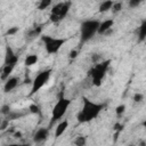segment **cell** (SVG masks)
I'll list each match as a JSON object with an SVG mask.
<instances>
[{"label":"cell","instance_id":"6da1fadb","mask_svg":"<svg viewBox=\"0 0 146 146\" xmlns=\"http://www.w3.org/2000/svg\"><path fill=\"white\" fill-rule=\"evenodd\" d=\"M82 108L76 115V120L79 123H87L96 119L102 110L104 108V104H97L88 99L87 97H82Z\"/></svg>","mask_w":146,"mask_h":146},{"label":"cell","instance_id":"7a4b0ae2","mask_svg":"<svg viewBox=\"0 0 146 146\" xmlns=\"http://www.w3.org/2000/svg\"><path fill=\"white\" fill-rule=\"evenodd\" d=\"M111 60L106 59V60H102L99 63H96L89 71H88V76L91 78L92 84L96 87H99L107 73V70L110 67Z\"/></svg>","mask_w":146,"mask_h":146},{"label":"cell","instance_id":"3957f363","mask_svg":"<svg viewBox=\"0 0 146 146\" xmlns=\"http://www.w3.org/2000/svg\"><path fill=\"white\" fill-rule=\"evenodd\" d=\"M100 22L97 19H87L81 23L80 26V35H81V42L84 43L89 40H91L97 33L99 29Z\"/></svg>","mask_w":146,"mask_h":146},{"label":"cell","instance_id":"277c9868","mask_svg":"<svg viewBox=\"0 0 146 146\" xmlns=\"http://www.w3.org/2000/svg\"><path fill=\"white\" fill-rule=\"evenodd\" d=\"M71 105V100L68 98H65L63 94H60L57 103L55 104V106L52 107V111H51V120H50V125L57 121H59L64 114L66 113L68 106Z\"/></svg>","mask_w":146,"mask_h":146},{"label":"cell","instance_id":"5b68a950","mask_svg":"<svg viewBox=\"0 0 146 146\" xmlns=\"http://www.w3.org/2000/svg\"><path fill=\"white\" fill-rule=\"evenodd\" d=\"M42 41L44 43L46 51L48 54L52 55V54H57L59 51V49L62 48V46H64V43L66 42V39L54 38L51 35H43L42 36Z\"/></svg>","mask_w":146,"mask_h":146},{"label":"cell","instance_id":"8992f818","mask_svg":"<svg viewBox=\"0 0 146 146\" xmlns=\"http://www.w3.org/2000/svg\"><path fill=\"white\" fill-rule=\"evenodd\" d=\"M51 68H48V70H44V71H41L39 74H36V76L33 79L32 81V88H31V92L30 95H34L36 94L50 79V75H51Z\"/></svg>","mask_w":146,"mask_h":146},{"label":"cell","instance_id":"52a82bcc","mask_svg":"<svg viewBox=\"0 0 146 146\" xmlns=\"http://www.w3.org/2000/svg\"><path fill=\"white\" fill-rule=\"evenodd\" d=\"M18 62V56L14 52V50L8 46L6 48V55H5V60H3V65H14L16 66Z\"/></svg>","mask_w":146,"mask_h":146},{"label":"cell","instance_id":"ba28073f","mask_svg":"<svg viewBox=\"0 0 146 146\" xmlns=\"http://www.w3.org/2000/svg\"><path fill=\"white\" fill-rule=\"evenodd\" d=\"M49 137V128H40L36 130V132L33 136L34 143H42L47 140Z\"/></svg>","mask_w":146,"mask_h":146},{"label":"cell","instance_id":"9c48e42d","mask_svg":"<svg viewBox=\"0 0 146 146\" xmlns=\"http://www.w3.org/2000/svg\"><path fill=\"white\" fill-rule=\"evenodd\" d=\"M18 84V79L16 76H13V78H8L6 81H5V84H3V91L5 92H10L13 91Z\"/></svg>","mask_w":146,"mask_h":146},{"label":"cell","instance_id":"30bf717a","mask_svg":"<svg viewBox=\"0 0 146 146\" xmlns=\"http://www.w3.org/2000/svg\"><path fill=\"white\" fill-rule=\"evenodd\" d=\"M113 24H114V21L112 18L102 22L99 25V29H98V34H105L107 31H110L113 27Z\"/></svg>","mask_w":146,"mask_h":146},{"label":"cell","instance_id":"8fae6325","mask_svg":"<svg viewBox=\"0 0 146 146\" xmlns=\"http://www.w3.org/2000/svg\"><path fill=\"white\" fill-rule=\"evenodd\" d=\"M67 128H68V121H67V120L60 121V122L57 124V127L55 128V137H56V138L60 137V136L66 131Z\"/></svg>","mask_w":146,"mask_h":146},{"label":"cell","instance_id":"7c38bea8","mask_svg":"<svg viewBox=\"0 0 146 146\" xmlns=\"http://www.w3.org/2000/svg\"><path fill=\"white\" fill-rule=\"evenodd\" d=\"M146 40V19H143L138 27V41L143 42Z\"/></svg>","mask_w":146,"mask_h":146},{"label":"cell","instance_id":"4fadbf2b","mask_svg":"<svg viewBox=\"0 0 146 146\" xmlns=\"http://www.w3.org/2000/svg\"><path fill=\"white\" fill-rule=\"evenodd\" d=\"M14 67H15L14 65H2V67H1V80L2 81H6L9 78Z\"/></svg>","mask_w":146,"mask_h":146},{"label":"cell","instance_id":"5bb4252c","mask_svg":"<svg viewBox=\"0 0 146 146\" xmlns=\"http://www.w3.org/2000/svg\"><path fill=\"white\" fill-rule=\"evenodd\" d=\"M113 5H114V1H113V0H104V1L99 5L98 11H99V13H106V11H108V10L112 9Z\"/></svg>","mask_w":146,"mask_h":146},{"label":"cell","instance_id":"9a60e30c","mask_svg":"<svg viewBox=\"0 0 146 146\" xmlns=\"http://www.w3.org/2000/svg\"><path fill=\"white\" fill-rule=\"evenodd\" d=\"M70 8H71V2L70 1H66V2H63V6H62V9H60V11H59V18H60V21L63 19V18H65L66 17V15L68 14V10H70Z\"/></svg>","mask_w":146,"mask_h":146},{"label":"cell","instance_id":"2e32d148","mask_svg":"<svg viewBox=\"0 0 146 146\" xmlns=\"http://www.w3.org/2000/svg\"><path fill=\"white\" fill-rule=\"evenodd\" d=\"M38 56L36 55H34V54H30V55H27L26 57H25V60H24V64H25V66H32V65H34V64H36L38 63Z\"/></svg>","mask_w":146,"mask_h":146},{"label":"cell","instance_id":"e0dca14e","mask_svg":"<svg viewBox=\"0 0 146 146\" xmlns=\"http://www.w3.org/2000/svg\"><path fill=\"white\" fill-rule=\"evenodd\" d=\"M41 31H42V27H40V26H39V27H34V29L30 30V31L26 33V36H27V39H34L35 36L40 35Z\"/></svg>","mask_w":146,"mask_h":146},{"label":"cell","instance_id":"ac0fdd59","mask_svg":"<svg viewBox=\"0 0 146 146\" xmlns=\"http://www.w3.org/2000/svg\"><path fill=\"white\" fill-rule=\"evenodd\" d=\"M51 3H52V0H40V2H39V5H38V9H39V10H44V9H47Z\"/></svg>","mask_w":146,"mask_h":146},{"label":"cell","instance_id":"d6986e66","mask_svg":"<svg viewBox=\"0 0 146 146\" xmlns=\"http://www.w3.org/2000/svg\"><path fill=\"white\" fill-rule=\"evenodd\" d=\"M62 6H63V2H59V3H57V5H55L54 7H52V9H51V14L52 15H59V11H60V9H62ZM59 17V16H58ZM60 19V18H59Z\"/></svg>","mask_w":146,"mask_h":146},{"label":"cell","instance_id":"ffe728a7","mask_svg":"<svg viewBox=\"0 0 146 146\" xmlns=\"http://www.w3.org/2000/svg\"><path fill=\"white\" fill-rule=\"evenodd\" d=\"M73 143L75 145H78V146H83V145H86V137H82V136L76 137V139Z\"/></svg>","mask_w":146,"mask_h":146},{"label":"cell","instance_id":"44dd1931","mask_svg":"<svg viewBox=\"0 0 146 146\" xmlns=\"http://www.w3.org/2000/svg\"><path fill=\"white\" fill-rule=\"evenodd\" d=\"M141 1L143 0H129L128 1V5H129L130 8H137L141 3Z\"/></svg>","mask_w":146,"mask_h":146},{"label":"cell","instance_id":"7402d4cb","mask_svg":"<svg viewBox=\"0 0 146 146\" xmlns=\"http://www.w3.org/2000/svg\"><path fill=\"white\" fill-rule=\"evenodd\" d=\"M29 110H30L31 113H34V114L40 113V107H39L38 105H35V104H31V105L29 106Z\"/></svg>","mask_w":146,"mask_h":146},{"label":"cell","instance_id":"603a6c76","mask_svg":"<svg viewBox=\"0 0 146 146\" xmlns=\"http://www.w3.org/2000/svg\"><path fill=\"white\" fill-rule=\"evenodd\" d=\"M18 31H19V27L13 26V27H9V29H8V31L6 32V34H7V35H14V34H16Z\"/></svg>","mask_w":146,"mask_h":146},{"label":"cell","instance_id":"cb8c5ba5","mask_svg":"<svg viewBox=\"0 0 146 146\" xmlns=\"http://www.w3.org/2000/svg\"><path fill=\"white\" fill-rule=\"evenodd\" d=\"M124 111H125V106L124 105H119V106H116L115 107V113H116V115H122L123 113H124Z\"/></svg>","mask_w":146,"mask_h":146},{"label":"cell","instance_id":"d4e9b609","mask_svg":"<svg viewBox=\"0 0 146 146\" xmlns=\"http://www.w3.org/2000/svg\"><path fill=\"white\" fill-rule=\"evenodd\" d=\"M0 112H1L2 115H8V114L10 113V107H9V105H2Z\"/></svg>","mask_w":146,"mask_h":146},{"label":"cell","instance_id":"484cf974","mask_svg":"<svg viewBox=\"0 0 146 146\" xmlns=\"http://www.w3.org/2000/svg\"><path fill=\"white\" fill-rule=\"evenodd\" d=\"M112 9H113V11H114V13L120 11V10L122 9V2H114V5H113Z\"/></svg>","mask_w":146,"mask_h":146},{"label":"cell","instance_id":"4316f807","mask_svg":"<svg viewBox=\"0 0 146 146\" xmlns=\"http://www.w3.org/2000/svg\"><path fill=\"white\" fill-rule=\"evenodd\" d=\"M8 124H9V120H8V119L2 120V122H1V124H0V131L6 130V128L8 127Z\"/></svg>","mask_w":146,"mask_h":146},{"label":"cell","instance_id":"83f0119b","mask_svg":"<svg viewBox=\"0 0 146 146\" xmlns=\"http://www.w3.org/2000/svg\"><path fill=\"white\" fill-rule=\"evenodd\" d=\"M143 99H144V96H143L141 94L137 92V94H135V95H133V100H135L136 103H140Z\"/></svg>","mask_w":146,"mask_h":146},{"label":"cell","instance_id":"f1b7e54d","mask_svg":"<svg viewBox=\"0 0 146 146\" xmlns=\"http://www.w3.org/2000/svg\"><path fill=\"white\" fill-rule=\"evenodd\" d=\"M91 60H92L94 64L99 63V62H100V55H98V54H94L92 57H91Z\"/></svg>","mask_w":146,"mask_h":146},{"label":"cell","instance_id":"f546056e","mask_svg":"<svg viewBox=\"0 0 146 146\" xmlns=\"http://www.w3.org/2000/svg\"><path fill=\"white\" fill-rule=\"evenodd\" d=\"M78 56V50H75V49H73V50H71L70 51V54H68V57L72 59V58H75Z\"/></svg>","mask_w":146,"mask_h":146},{"label":"cell","instance_id":"4dcf8cb0","mask_svg":"<svg viewBox=\"0 0 146 146\" xmlns=\"http://www.w3.org/2000/svg\"><path fill=\"white\" fill-rule=\"evenodd\" d=\"M122 128H123V125L122 124H120V123H116L115 125H114V129L117 131V130H122Z\"/></svg>","mask_w":146,"mask_h":146},{"label":"cell","instance_id":"1f68e13d","mask_svg":"<svg viewBox=\"0 0 146 146\" xmlns=\"http://www.w3.org/2000/svg\"><path fill=\"white\" fill-rule=\"evenodd\" d=\"M15 136H16V137H21L22 135H21V132H16V133H15Z\"/></svg>","mask_w":146,"mask_h":146},{"label":"cell","instance_id":"d6a6232c","mask_svg":"<svg viewBox=\"0 0 146 146\" xmlns=\"http://www.w3.org/2000/svg\"><path fill=\"white\" fill-rule=\"evenodd\" d=\"M143 127H144V128H145V129H146V120H145V121H144V122H143Z\"/></svg>","mask_w":146,"mask_h":146}]
</instances>
